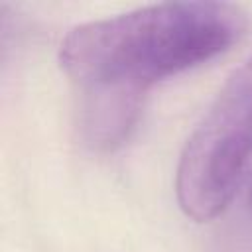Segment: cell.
Segmentation results:
<instances>
[{"label": "cell", "mask_w": 252, "mask_h": 252, "mask_svg": "<svg viewBox=\"0 0 252 252\" xmlns=\"http://www.w3.org/2000/svg\"><path fill=\"white\" fill-rule=\"evenodd\" d=\"M244 28L246 14L228 2H159L75 26L61 41L59 63L81 96L144 102L156 81L219 55Z\"/></svg>", "instance_id": "cell-1"}, {"label": "cell", "mask_w": 252, "mask_h": 252, "mask_svg": "<svg viewBox=\"0 0 252 252\" xmlns=\"http://www.w3.org/2000/svg\"><path fill=\"white\" fill-rule=\"evenodd\" d=\"M252 161V57L238 65L189 134L175 171L183 213L195 220L220 215Z\"/></svg>", "instance_id": "cell-2"}, {"label": "cell", "mask_w": 252, "mask_h": 252, "mask_svg": "<svg viewBox=\"0 0 252 252\" xmlns=\"http://www.w3.org/2000/svg\"><path fill=\"white\" fill-rule=\"evenodd\" d=\"M209 252H252V226L234 224L219 234Z\"/></svg>", "instance_id": "cell-3"}, {"label": "cell", "mask_w": 252, "mask_h": 252, "mask_svg": "<svg viewBox=\"0 0 252 252\" xmlns=\"http://www.w3.org/2000/svg\"><path fill=\"white\" fill-rule=\"evenodd\" d=\"M250 203H252V189H250Z\"/></svg>", "instance_id": "cell-4"}]
</instances>
